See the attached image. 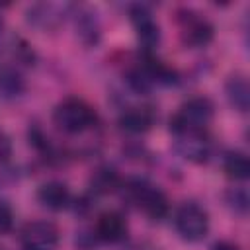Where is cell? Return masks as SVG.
Here are the masks:
<instances>
[{
  "label": "cell",
  "mask_w": 250,
  "mask_h": 250,
  "mask_svg": "<svg viewBox=\"0 0 250 250\" xmlns=\"http://www.w3.org/2000/svg\"><path fill=\"white\" fill-rule=\"evenodd\" d=\"M178 25H180L182 43L191 47V49L205 47L213 41V35H215L213 23L193 10H180L178 12Z\"/></svg>",
  "instance_id": "cell-5"
},
{
  "label": "cell",
  "mask_w": 250,
  "mask_h": 250,
  "mask_svg": "<svg viewBox=\"0 0 250 250\" xmlns=\"http://www.w3.org/2000/svg\"><path fill=\"white\" fill-rule=\"evenodd\" d=\"M27 20H29V23H33L41 29H51V27L59 25L62 16L55 4H37L27 10Z\"/></svg>",
  "instance_id": "cell-15"
},
{
  "label": "cell",
  "mask_w": 250,
  "mask_h": 250,
  "mask_svg": "<svg viewBox=\"0 0 250 250\" xmlns=\"http://www.w3.org/2000/svg\"><path fill=\"white\" fill-rule=\"evenodd\" d=\"M225 94H227V100L230 102V105L238 111H248V105H250V86H248V80L240 74L236 76H230L225 84Z\"/></svg>",
  "instance_id": "cell-13"
},
{
  "label": "cell",
  "mask_w": 250,
  "mask_h": 250,
  "mask_svg": "<svg viewBox=\"0 0 250 250\" xmlns=\"http://www.w3.org/2000/svg\"><path fill=\"white\" fill-rule=\"evenodd\" d=\"M176 148L178 152L191 162H205L211 154V143L205 131H176Z\"/></svg>",
  "instance_id": "cell-7"
},
{
  "label": "cell",
  "mask_w": 250,
  "mask_h": 250,
  "mask_svg": "<svg viewBox=\"0 0 250 250\" xmlns=\"http://www.w3.org/2000/svg\"><path fill=\"white\" fill-rule=\"evenodd\" d=\"M131 250H158V248H154V246H150V244H139V246H135V248H131Z\"/></svg>",
  "instance_id": "cell-22"
},
{
  "label": "cell",
  "mask_w": 250,
  "mask_h": 250,
  "mask_svg": "<svg viewBox=\"0 0 250 250\" xmlns=\"http://www.w3.org/2000/svg\"><path fill=\"white\" fill-rule=\"evenodd\" d=\"M174 227L178 234L188 242H199L209 232V215L195 201L184 203L174 217Z\"/></svg>",
  "instance_id": "cell-4"
},
{
  "label": "cell",
  "mask_w": 250,
  "mask_h": 250,
  "mask_svg": "<svg viewBox=\"0 0 250 250\" xmlns=\"http://www.w3.org/2000/svg\"><path fill=\"white\" fill-rule=\"evenodd\" d=\"M10 156H12V141H10V137L0 129V164L6 162V160H10Z\"/></svg>",
  "instance_id": "cell-20"
},
{
  "label": "cell",
  "mask_w": 250,
  "mask_h": 250,
  "mask_svg": "<svg viewBox=\"0 0 250 250\" xmlns=\"http://www.w3.org/2000/svg\"><path fill=\"white\" fill-rule=\"evenodd\" d=\"M90 188L94 193H100V195L113 193L121 188V176L113 166H100L90 176Z\"/></svg>",
  "instance_id": "cell-14"
},
{
  "label": "cell",
  "mask_w": 250,
  "mask_h": 250,
  "mask_svg": "<svg viewBox=\"0 0 250 250\" xmlns=\"http://www.w3.org/2000/svg\"><path fill=\"white\" fill-rule=\"evenodd\" d=\"M123 188H125V193H127V199L131 203H135L152 221H160L168 215L170 205H168L166 195L156 186H152L150 182L141 180V178H133Z\"/></svg>",
  "instance_id": "cell-2"
},
{
  "label": "cell",
  "mask_w": 250,
  "mask_h": 250,
  "mask_svg": "<svg viewBox=\"0 0 250 250\" xmlns=\"http://www.w3.org/2000/svg\"><path fill=\"white\" fill-rule=\"evenodd\" d=\"M211 250H240V248L230 240H219V242H215L211 246Z\"/></svg>",
  "instance_id": "cell-21"
},
{
  "label": "cell",
  "mask_w": 250,
  "mask_h": 250,
  "mask_svg": "<svg viewBox=\"0 0 250 250\" xmlns=\"http://www.w3.org/2000/svg\"><path fill=\"white\" fill-rule=\"evenodd\" d=\"M23 90H25V80L21 72L10 64L0 66V92L6 98H16V96H21Z\"/></svg>",
  "instance_id": "cell-16"
},
{
  "label": "cell",
  "mask_w": 250,
  "mask_h": 250,
  "mask_svg": "<svg viewBox=\"0 0 250 250\" xmlns=\"http://www.w3.org/2000/svg\"><path fill=\"white\" fill-rule=\"evenodd\" d=\"M215 113V105L205 96H193L184 102L178 113L170 119V131H205Z\"/></svg>",
  "instance_id": "cell-3"
},
{
  "label": "cell",
  "mask_w": 250,
  "mask_h": 250,
  "mask_svg": "<svg viewBox=\"0 0 250 250\" xmlns=\"http://www.w3.org/2000/svg\"><path fill=\"white\" fill-rule=\"evenodd\" d=\"M154 123V111L150 107H127L119 115V127L127 133H145Z\"/></svg>",
  "instance_id": "cell-11"
},
{
  "label": "cell",
  "mask_w": 250,
  "mask_h": 250,
  "mask_svg": "<svg viewBox=\"0 0 250 250\" xmlns=\"http://www.w3.org/2000/svg\"><path fill=\"white\" fill-rule=\"evenodd\" d=\"M94 234H96V238L109 242V244L121 242L127 236V221L117 211H105L98 217Z\"/></svg>",
  "instance_id": "cell-9"
},
{
  "label": "cell",
  "mask_w": 250,
  "mask_h": 250,
  "mask_svg": "<svg viewBox=\"0 0 250 250\" xmlns=\"http://www.w3.org/2000/svg\"><path fill=\"white\" fill-rule=\"evenodd\" d=\"M74 25L84 45H96L100 41V21L92 10L78 8V12L74 14Z\"/></svg>",
  "instance_id": "cell-12"
},
{
  "label": "cell",
  "mask_w": 250,
  "mask_h": 250,
  "mask_svg": "<svg viewBox=\"0 0 250 250\" xmlns=\"http://www.w3.org/2000/svg\"><path fill=\"white\" fill-rule=\"evenodd\" d=\"M0 27H2V20H0Z\"/></svg>",
  "instance_id": "cell-23"
},
{
  "label": "cell",
  "mask_w": 250,
  "mask_h": 250,
  "mask_svg": "<svg viewBox=\"0 0 250 250\" xmlns=\"http://www.w3.org/2000/svg\"><path fill=\"white\" fill-rule=\"evenodd\" d=\"M59 238V229L51 221H31L20 232L21 250H55Z\"/></svg>",
  "instance_id": "cell-6"
},
{
  "label": "cell",
  "mask_w": 250,
  "mask_h": 250,
  "mask_svg": "<svg viewBox=\"0 0 250 250\" xmlns=\"http://www.w3.org/2000/svg\"><path fill=\"white\" fill-rule=\"evenodd\" d=\"M223 170L232 180H246L250 176V160L240 150H229L223 156Z\"/></svg>",
  "instance_id": "cell-17"
},
{
  "label": "cell",
  "mask_w": 250,
  "mask_h": 250,
  "mask_svg": "<svg viewBox=\"0 0 250 250\" xmlns=\"http://www.w3.org/2000/svg\"><path fill=\"white\" fill-rule=\"evenodd\" d=\"M37 201L51 209V211H62L70 205V189L62 182H47L37 189Z\"/></svg>",
  "instance_id": "cell-10"
},
{
  "label": "cell",
  "mask_w": 250,
  "mask_h": 250,
  "mask_svg": "<svg viewBox=\"0 0 250 250\" xmlns=\"http://www.w3.org/2000/svg\"><path fill=\"white\" fill-rule=\"evenodd\" d=\"M96 121H98L96 109L80 98H66L53 111V123L57 125V129L68 135L84 133L92 129Z\"/></svg>",
  "instance_id": "cell-1"
},
{
  "label": "cell",
  "mask_w": 250,
  "mask_h": 250,
  "mask_svg": "<svg viewBox=\"0 0 250 250\" xmlns=\"http://www.w3.org/2000/svg\"><path fill=\"white\" fill-rule=\"evenodd\" d=\"M12 225H14L12 209H10V205L6 201H0V234L10 232L12 230Z\"/></svg>",
  "instance_id": "cell-19"
},
{
  "label": "cell",
  "mask_w": 250,
  "mask_h": 250,
  "mask_svg": "<svg viewBox=\"0 0 250 250\" xmlns=\"http://www.w3.org/2000/svg\"><path fill=\"white\" fill-rule=\"evenodd\" d=\"M129 18H131L137 37L145 45V49L156 47L160 41V27H158V21L154 20L152 12L143 4H135L129 8Z\"/></svg>",
  "instance_id": "cell-8"
},
{
  "label": "cell",
  "mask_w": 250,
  "mask_h": 250,
  "mask_svg": "<svg viewBox=\"0 0 250 250\" xmlns=\"http://www.w3.org/2000/svg\"><path fill=\"white\" fill-rule=\"evenodd\" d=\"M227 201H229V205H230L236 213H240V215H244L246 209H248V195H246L244 189H232V191H229Z\"/></svg>",
  "instance_id": "cell-18"
}]
</instances>
